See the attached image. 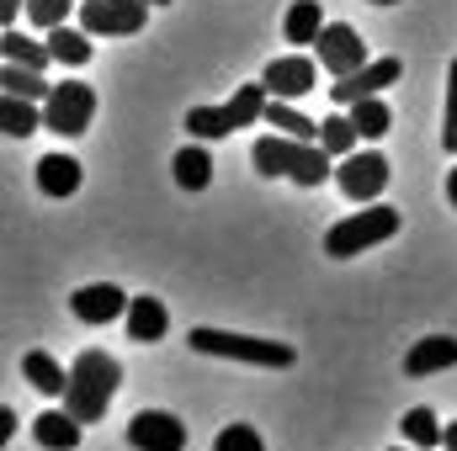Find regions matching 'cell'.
Instances as JSON below:
<instances>
[{
    "mask_svg": "<svg viewBox=\"0 0 457 451\" xmlns=\"http://www.w3.org/2000/svg\"><path fill=\"white\" fill-rule=\"evenodd\" d=\"M356 138H361V133H356V122H351V117H341V112L320 122V144H325L330 154H356Z\"/></svg>",
    "mask_w": 457,
    "mask_h": 451,
    "instance_id": "28",
    "label": "cell"
},
{
    "mask_svg": "<svg viewBox=\"0 0 457 451\" xmlns=\"http://www.w3.org/2000/svg\"><path fill=\"white\" fill-rule=\"evenodd\" d=\"M0 127H5V138H27V133L43 127V112H37L27 96H5V102H0Z\"/></svg>",
    "mask_w": 457,
    "mask_h": 451,
    "instance_id": "25",
    "label": "cell"
},
{
    "mask_svg": "<svg viewBox=\"0 0 457 451\" xmlns=\"http://www.w3.org/2000/svg\"><path fill=\"white\" fill-rule=\"evenodd\" d=\"M149 21V0H80V27L91 37H133Z\"/></svg>",
    "mask_w": 457,
    "mask_h": 451,
    "instance_id": "7",
    "label": "cell"
},
{
    "mask_svg": "<svg viewBox=\"0 0 457 451\" xmlns=\"http://www.w3.org/2000/svg\"><path fill=\"white\" fill-rule=\"evenodd\" d=\"M11 430H16V414H11V409H0V441H11Z\"/></svg>",
    "mask_w": 457,
    "mask_h": 451,
    "instance_id": "33",
    "label": "cell"
},
{
    "mask_svg": "<svg viewBox=\"0 0 457 451\" xmlns=\"http://www.w3.org/2000/svg\"><path fill=\"white\" fill-rule=\"evenodd\" d=\"M314 80H320V70H314V59H309V53H287V59H271V64H266V75H261V86H266L271 96H282V102H298V96L320 91Z\"/></svg>",
    "mask_w": 457,
    "mask_h": 451,
    "instance_id": "12",
    "label": "cell"
},
{
    "mask_svg": "<svg viewBox=\"0 0 457 451\" xmlns=\"http://www.w3.org/2000/svg\"><path fill=\"white\" fill-rule=\"evenodd\" d=\"M442 447H447V451H457V420L447 425V430H442Z\"/></svg>",
    "mask_w": 457,
    "mask_h": 451,
    "instance_id": "34",
    "label": "cell"
},
{
    "mask_svg": "<svg viewBox=\"0 0 457 451\" xmlns=\"http://www.w3.org/2000/svg\"><path fill=\"white\" fill-rule=\"evenodd\" d=\"M399 430H404V441H410V447L436 451V447H442V430H447V425H436V414H431V409H410V414L399 420Z\"/></svg>",
    "mask_w": 457,
    "mask_h": 451,
    "instance_id": "27",
    "label": "cell"
},
{
    "mask_svg": "<svg viewBox=\"0 0 457 451\" xmlns=\"http://www.w3.org/2000/svg\"><path fill=\"white\" fill-rule=\"evenodd\" d=\"M314 48H320V70H330L336 80L367 64V43H361V32L345 27V21H325V32H320Z\"/></svg>",
    "mask_w": 457,
    "mask_h": 451,
    "instance_id": "10",
    "label": "cell"
},
{
    "mask_svg": "<svg viewBox=\"0 0 457 451\" xmlns=\"http://www.w3.org/2000/svg\"><path fill=\"white\" fill-rule=\"evenodd\" d=\"M149 5H170V0H149Z\"/></svg>",
    "mask_w": 457,
    "mask_h": 451,
    "instance_id": "37",
    "label": "cell"
},
{
    "mask_svg": "<svg viewBox=\"0 0 457 451\" xmlns=\"http://www.w3.org/2000/svg\"><path fill=\"white\" fill-rule=\"evenodd\" d=\"M117 382H122V366H117L107 350H80L75 366H70V388H64V409L91 425L107 414V404L117 398Z\"/></svg>",
    "mask_w": 457,
    "mask_h": 451,
    "instance_id": "2",
    "label": "cell"
},
{
    "mask_svg": "<svg viewBox=\"0 0 457 451\" xmlns=\"http://www.w3.org/2000/svg\"><path fill=\"white\" fill-rule=\"evenodd\" d=\"M457 366V340L453 335H426L410 345L404 356V377H431V372H447Z\"/></svg>",
    "mask_w": 457,
    "mask_h": 451,
    "instance_id": "14",
    "label": "cell"
},
{
    "mask_svg": "<svg viewBox=\"0 0 457 451\" xmlns=\"http://www.w3.org/2000/svg\"><path fill=\"white\" fill-rule=\"evenodd\" d=\"M250 160H255V170L261 176H287V181H298V186H325L330 176H336V165H330V149L325 144H309V138H287V133H266V138H255V149H250Z\"/></svg>",
    "mask_w": 457,
    "mask_h": 451,
    "instance_id": "1",
    "label": "cell"
},
{
    "mask_svg": "<svg viewBox=\"0 0 457 451\" xmlns=\"http://www.w3.org/2000/svg\"><path fill=\"white\" fill-rule=\"evenodd\" d=\"M0 91L5 96H27V102H48V80H43V70H27V64H11L5 59V70H0Z\"/></svg>",
    "mask_w": 457,
    "mask_h": 451,
    "instance_id": "23",
    "label": "cell"
},
{
    "mask_svg": "<svg viewBox=\"0 0 457 451\" xmlns=\"http://www.w3.org/2000/svg\"><path fill=\"white\" fill-rule=\"evenodd\" d=\"M32 436H37V447H48V451H75L80 447V420L70 409H48V414L32 420Z\"/></svg>",
    "mask_w": 457,
    "mask_h": 451,
    "instance_id": "16",
    "label": "cell"
},
{
    "mask_svg": "<svg viewBox=\"0 0 457 451\" xmlns=\"http://www.w3.org/2000/svg\"><path fill=\"white\" fill-rule=\"evenodd\" d=\"M399 75H404L399 59H367L361 70H351V75H341V80L330 86V102H336V107H356L361 96H378V91L399 86Z\"/></svg>",
    "mask_w": 457,
    "mask_h": 451,
    "instance_id": "8",
    "label": "cell"
},
{
    "mask_svg": "<svg viewBox=\"0 0 457 451\" xmlns=\"http://www.w3.org/2000/svg\"><path fill=\"white\" fill-rule=\"evenodd\" d=\"M266 122H271L277 133H287V138H309V144H320V122H314V117H303L293 102H282V96H271V102H266Z\"/></svg>",
    "mask_w": 457,
    "mask_h": 451,
    "instance_id": "21",
    "label": "cell"
},
{
    "mask_svg": "<svg viewBox=\"0 0 457 451\" xmlns=\"http://www.w3.org/2000/svg\"><path fill=\"white\" fill-rule=\"evenodd\" d=\"M336 186H341L351 202H372V197H383V186H388V160L383 154H341V165H336Z\"/></svg>",
    "mask_w": 457,
    "mask_h": 451,
    "instance_id": "9",
    "label": "cell"
},
{
    "mask_svg": "<svg viewBox=\"0 0 457 451\" xmlns=\"http://www.w3.org/2000/svg\"><path fill=\"white\" fill-rule=\"evenodd\" d=\"M21 377H27L37 393H48V398H64V388H70V372H64L48 350H27V356H21Z\"/></svg>",
    "mask_w": 457,
    "mask_h": 451,
    "instance_id": "18",
    "label": "cell"
},
{
    "mask_svg": "<svg viewBox=\"0 0 457 451\" xmlns=\"http://www.w3.org/2000/svg\"><path fill=\"white\" fill-rule=\"evenodd\" d=\"M0 53H5L11 64H27V70H48V64H54V48H48V43H32V37L16 32V27L0 32Z\"/></svg>",
    "mask_w": 457,
    "mask_h": 451,
    "instance_id": "20",
    "label": "cell"
},
{
    "mask_svg": "<svg viewBox=\"0 0 457 451\" xmlns=\"http://www.w3.org/2000/svg\"><path fill=\"white\" fill-rule=\"evenodd\" d=\"M128 447L133 451H187V425L165 409H138L128 425Z\"/></svg>",
    "mask_w": 457,
    "mask_h": 451,
    "instance_id": "11",
    "label": "cell"
},
{
    "mask_svg": "<svg viewBox=\"0 0 457 451\" xmlns=\"http://www.w3.org/2000/svg\"><path fill=\"white\" fill-rule=\"evenodd\" d=\"M447 202H453V208H457V165H453V170H447Z\"/></svg>",
    "mask_w": 457,
    "mask_h": 451,
    "instance_id": "35",
    "label": "cell"
},
{
    "mask_svg": "<svg viewBox=\"0 0 457 451\" xmlns=\"http://www.w3.org/2000/svg\"><path fill=\"white\" fill-rule=\"evenodd\" d=\"M372 5H394V0H372Z\"/></svg>",
    "mask_w": 457,
    "mask_h": 451,
    "instance_id": "38",
    "label": "cell"
},
{
    "mask_svg": "<svg viewBox=\"0 0 457 451\" xmlns=\"http://www.w3.org/2000/svg\"><path fill=\"white\" fill-rule=\"evenodd\" d=\"M394 451H404V447H394ZM410 451H426V447H410Z\"/></svg>",
    "mask_w": 457,
    "mask_h": 451,
    "instance_id": "36",
    "label": "cell"
},
{
    "mask_svg": "<svg viewBox=\"0 0 457 451\" xmlns=\"http://www.w3.org/2000/svg\"><path fill=\"white\" fill-rule=\"evenodd\" d=\"M48 48H54V64H70V70L91 64V53H96V43H91L86 27H54L48 32Z\"/></svg>",
    "mask_w": 457,
    "mask_h": 451,
    "instance_id": "19",
    "label": "cell"
},
{
    "mask_svg": "<svg viewBox=\"0 0 457 451\" xmlns=\"http://www.w3.org/2000/svg\"><path fill=\"white\" fill-rule=\"evenodd\" d=\"M213 451H266V441L255 436V425H224Z\"/></svg>",
    "mask_w": 457,
    "mask_h": 451,
    "instance_id": "30",
    "label": "cell"
},
{
    "mask_svg": "<svg viewBox=\"0 0 457 451\" xmlns=\"http://www.w3.org/2000/svg\"><path fill=\"white\" fill-rule=\"evenodd\" d=\"M351 122H356V133H361V138H383V133L394 127V112H388V102H383V96H361V102L351 107Z\"/></svg>",
    "mask_w": 457,
    "mask_h": 451,
    "instance_id": "26",
    "label": "cell"
},
{
    "mask_svg": "<svg viewBox=\"0 0 457 451\" xmlns=\"http://www.w3.org/2000/svg\"><path fill=\"white\" fill-rule=\"evenodd\" d=\"M37 186H43V197H75V192H80V160H70V154H43V160H37Z\"/></svg>",
    "mask_w": 457,
    "mask_h": 451,
    "instance_id": "17",
    "label": "cell"
},
{
    "mask_svg": "<svg viewBox=\"0 0 457 451\" xmlns=\"http://www.w3.org/2000/svg\"><path fill=\"white\" fill-rule=\"evenodd\" d=\"M91 117H96V91L80 86V80L54 86L48 102H43V127H54L59 138H80L91 127Z\"/></svg>",
    "mask_w": 457,
    "mask_h": 451,
    "instance_id": "6",
    "label": "cell"
},
{
    "mask_svg": "<svg viewBox=\"0 0 457 451\" xmlns=\"http://www.w3.org/2000/svg\"><path fill=\"white\" fill-rule=\"evenodd\" d=\"M442 144H447V154H457V59H453V70H447V117H442Z\"/></svg>",
    "mask_w": 457,
    "mask_h": 451,
    "instance_id": "31",
    "label": "cell"
},
{
    "mask_svg": "<svg viewBox=\"0 0 457 451\" xmlns=\"http://www.w3.org/2000/svg\"><path fill=\"white\" fill-rule=\"evenodd\" d=\"M266 102H271L266 86H239V91H234L228 102H219V107H192V112H187V133H192V138H228V133H239V127L266 122Z\"/></svg>",
    "mask_w": 457,
    "mask_h": 451,
    "instance_id": "3",
    "label": "cell"
},
{
    "mask_svg": "<svg viewBox=\"0 0 457 451\" xmlns=\"http://www.w3.org/2000/svg\"><path fill=\"white\" fill-rule=\"evenodd\" d=\"M170 170H176V181H181L187 192H203V186L213 181V160H208V149H203V144H187V149L176 154V165H170Z\"/></svg>",
    "mask_w": 457,
    "mask_h": 451,
    "instance_id": "24",
    "label": "cell"
},
{
    "mask_svg": "<svg viewBox=\"0 0 457 451\" xmlns=\"http://www.w3.org/2000/svg\"><path fill=\"white\" fill-rule=\"evenodd\" d=\"M282 32H287V43H320V32H325V11H320V0H293Z\"/></svg>",
    "mask_w": 457,
    "mask_h": 451,
    "instance_id": "22",
    "label": "cell"
},
{
    "mask_svg": "<svg viewBox=\"0 0 457 451\" xmlns=\"http://www.w3.org/2000/svg\"><path fill=\"white\" fill-rule=\"evenodd\" d=\"M404 224V213L399 208H361V213H351L341 224L325 234V255H336V260H351V255H361V250H372V244H383V239H394Z\"/></svg>",
    "mask_w": 457,
    "mask_h": 451,
    "instance_id": "5",
    "label": "cell"
},
{
    "mask_svg": "<svg viewBox=\"0 0 457 451\" xmlns=\"http://www.w3.org/2000/svg\"><path fill=\"white\" fill-rule=\"evenodd\" d=\"M21 5H27V0H0V21H5V27H16V16H21Z\"/></svg>",
    "mask_w": 457,
    "mask_h": 451,
    "instance_id": "32",
    "label": "cell"
},
{
    "mask_svg": "<svg viewBox=\"0 0 457 451\" xmlns=\"http://www.w3.org/2000/svg\"><path fill=\"white\" fill-rule=\"evenodd\" d=\"M165 330H170V314H165L160 298H133L128 303V340L154 345V340H165Z\"/></svg>",
    "mask_w": 457,
    "mask_h": 451,
    "instance_id": "15",
    "label": "cell"
},
{
    "mask_svg": "<svg viewBox=\"0 0 457 451\" xmlns=\"http://www.w3.org/2000/svg\"><path fill=\"white\" fill-rule=\"evenodd\" d=\"M187 340L203 356H224V361H245V366H293L298 361V350L287 340H255V335H234V330H208V324H197Z\"/></svg>",
    "mask_w": 457,
    "mask_h": 451,
    "instance_id": "4",
    "label": "cell"
},
{
    "mask_svg": "<svg viewBox=\"0 0 457 451\" xmlns=\"http://www.w3.org/2000/svg\"><path fill=\"white\" fill-rule=\"evenodd\" d=\"M64 16H70V0H27V21L43 27V32L64 27Z\"/></svg>",
    "mask_w": 457,
    "mask_h": 451,
    "instance_id": "29",
    "label": "cell"
},
{
    "mask_svg": "<svg viewBox=\"0 0 457 451\" xmlns=\"http://www.w3.org/2000/svg\"><path fill=\"white\" fill-rule=\"evenodd\" d=\"M128 292L112 287V282H91V287H80L75 298H70V308H75V319L80 324H112V319H128Z\"/></svg>",
    "mask_w": 457,
    "mask_h": 451,
    "instance_id": "13",
    "label": "cell"
}]
</instances>
